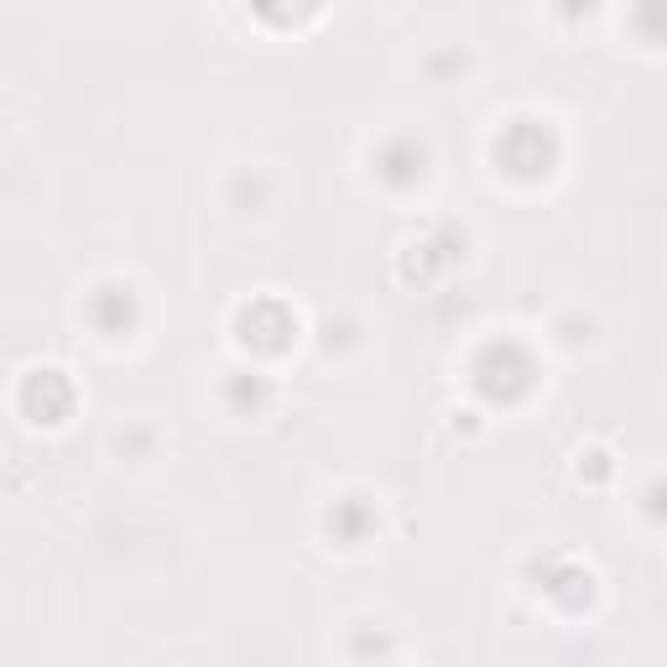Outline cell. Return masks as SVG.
Masks as SVG:
<instances>
[{"label": "cell", "instance_id": "1", "mask_svg": "<svg viewBox=\"0 0 667 667\" xmlns=\"http://www.w3.org/2000/svg\"><path fill=\"white\" fill-rule=\"evenodd\" d=\"M417 172H423V146L391 142L381 151V178H391V183H412Z\"/></svg>", "mask_w": 667, "mask_h": 667}]
</instances>
